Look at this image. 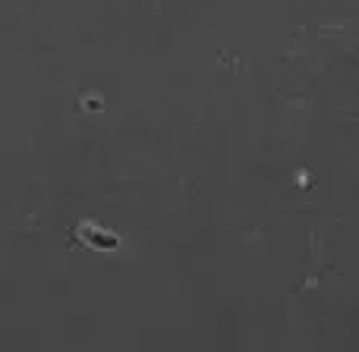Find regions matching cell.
Wrapping results in <instances>:
<instances>
[{"mask_svg":"<svg viewBox=\"0 0 359 352\" xmlns=\"http://www.w3.org/2000/svg\"><path fill=\"white\" fill-rule=\"evenodd\" d=\"M88 242H92V246H98V248H117L120 246V239H117V236H111V233H104V236H101V233H95V230H88Z\"/></svg>","mask_w":359,"mask_h":352,"instance_id":"cell-1","label":"cell"}]
</instances>
